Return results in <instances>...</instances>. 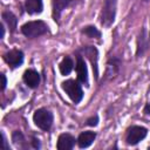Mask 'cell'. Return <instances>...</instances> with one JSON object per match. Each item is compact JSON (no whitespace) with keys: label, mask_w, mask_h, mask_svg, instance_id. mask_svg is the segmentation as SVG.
<instances>
[{"label":"cell","mask_w":150,"mask_h":150,"mask_svg":"<svg viewBox=\"0 0 150 150\" xmlns=\"http://www.w3.org/2000/svg\"><path fill=\"white\" fill-rule=\"evenodd\" d=\"M71 0H53V16L54 20H59L61 13L70 4Z\"/></svg>","instance_id":"11"},{"label":"cell","mask_w":150,"mask_h":150,"mask_svg":"<svg viewBox=\"0 0 150 150\" xmlns=\"http://www.w3.org/2000/svg\"><path fill=\"white\" fill-rule=\"evenodd\" d=\"M73 66H74L73 60L69 56H66L62 60V62L60 63V71H61V74L62 75H68L73 70Z\"/></svg>","instance_id":"13"},{"label":"cell","mask_w":150,"mask_h":150,"mask_svg":"<svg viewBox=\"0 0 150 150\" xmlns=\"http://www.w3.org/2000/svg\"><path fill=\"white\" fill-rule=\"evenodd\" d=\"M76 73H77V79L82 83L88 82V70L84 60L81 56H77V63H76Z\"/></svg>","instance_id":"9"},{"label":"cell","mask_w":150,"mask_h":150,"mask_svg":"<svg viewBox=\"0 0 150 150\" xmlns=\"http://www.w3.org/2000/svg\"><path fill=\"white\" fill-rule=\"evenodd\" d=\"M48 30V26L41 21V20H38V21H29L27 23H25L22 27H21V32L27 38H36V36H40L42 34H45L46 32Z\"/></svg>","instance_id":"1"},{"label":"cell","mask_w":150,"mask_h":150,"mask_svg":"<svg viewBox=\"0 0 150 150\" xmlns=\"http://www.w3.org/2000/svg\"><path fill=\"white\" fill-rule=\"evenodd\" d=\"M95 138H96V134H95L94 131H84V132H82V134L79 136V138H77L79 146H80L81 149L88 148V146L94 142Z\"/></svg>","instance_id":"10"},{"label":"cell","mask_w":150,"mask_h":150,"mask_svg":"<svg viewBox=\"0 0 150 150\" xmlns=\"http://www.w3.org/2000/svg\"><path fill=\"white\" fill-rule=\"evenodd\" d=\"M1 79H2V84H1V89L4 90V89L6 88V83H7V81H6V76H5L4 74H1Z\"/></svg>","instance_id":"19"},{"label":"cell","mask_w":150,"mask_h":150,"mask_svg":"<svg viewBox=\"0 0 150 150\" xmlns=\"http://www.w3.org/2000/svg\"><path fill=\"white\" fill-rule=\"evenodd\" d=\"M2 19L7 22V25L9 26V28H11L12 30H15L18 20H16V18L14 16L13 13H11V12H4V13H2Z\"/></svg>","instance_id":"14"},{"label":"cell","mask_w":150,"mask_h":150,"mask_svg":"<svg viewBox=\"0 0 150 150\" xmlns=\"http://www.w3.org/2000/svg\"><path fill=\"white\" fill-rule=\"evenodd\" d=\"M97 122H98V117L95 115V116H93L91 118H89V120L87 121V124H88V125H96Z\"/></svg>","instance_id":"18"},{"label":"cell","mask_w":150,"mask_h":150,"mask_svg":"<svg viewBox=\"0 0 150 150\" xmlns=\"http://www.w3.org/2000/svg\"><path fill=\"white\" fill-rule=\"evenodd\" d=\"M23 81L29 88H36L40 83V75L33 69H28L23 74Z\"/></svg>","instance_id":"8"},{"label":"cell","mask_w":150,"mask_h":150,"mask_svg":"<svg viewBox=\"0 0 150 150\" xmlns=\"http://www.w3.org/2000/svg\"><path fill=\"white\" fill-rule=\"evenodd\" d=\"M13 141H14L15 144H19L25 139H23V136H22V134L20 131H14L13 132Z\"/></svg>","instance_id":"17"},{"label":"cell","mask_w":150,"mask_h":150,"mask_svg":"<svg viewBox=\"0 0 150 150\" xmlns=\"http://www.w3.org/2000/svg\"><path fill=\"white\" fill-rule=\"evenodd\" d=\"M25 6L29 14H38L42 12V0H26Z\"/></svg>","instance_id":"12"},{"label":"cell","mask_w":150,"mask_h":150,"mask_svg":"<svg viewBox=\"0 0 150 150\" xmlns=\"http://www.w3.org/2000/svg\"><path fill=\"white\" fill-rule=\"evenodd\" d=\"M74 144H75V138L69 134H62L57 139L59 150H70L74 148Z\"/></svg>","instance_id":"7"},{"label":"cell","mask_w":150,"mask_h":150,"mask_svg":"<svg viewBox=\"0 0 150 150\" xmlns=\"http://www.w3.org/2000/svg\"><path fill=\"white\" fill-rule=\"evenodd\" d=\"M0 28H1V38H4V35H5V28H4V26H2V25H1V27H0Z\"/></svg>","instance_id":"21"},{"label":"cell","mask_w":150,"mask_h":150,"mask_svg":"<svg viewBox=\"0 0 150 150\" xmlns=\"http://www.w3.org/2000/svg\"><path fill=\"white\" fill-rule=\"evenodd\" d=\"M5 61L12 68H16V67L22 64V62H23V54H22L21 50H18V49L9 50L8 53L5 54Z\"/></svg>","instance_id":"6"},{"label":"cell","mask_w":150,"mask_h":150,"mask_svg":"<svg viewBox=\"0 0 150 150\" xmlns=\"http://www.w3.org/2000/svg\"><path fill=\"white\" fill-rule=\"evenodd\" d=\"M83 33L87 35V36H89V38H100V35H101V33L97 30V28L96 27H94V26H88V27H86L84 29H83Z\"/></svg>","instance_id":"16"},{"label":"cell","mask_w":150,"mask_h":150,"mask_svg":"<svg viewBox=\"0 0 150 150\" xmlns=\"http://www.w3.org/2000/svg\"><path fill=\"white\" fill-rule=\"evenodd\" d=\"M149 104H150V102H149Z\"/></svg>","instance_id":"22"},{"label":"cell","mask_w":150,"mask_h":150,"mask_svg":"<svg viewBox=\"0 0 150 150\" xmlns=\"http://www.w3.org/2000/svg\"><path fill=\"white\" fill-rule=\"evenodd\" d=\"M146 132L148 131L145 128L139 127V125H134L128 130L127 136H125V141L129 145H135V144L139 143L146 136Z\"/></svg>","instance_id":"5"},{"label":"cell","mask_w":150,"mask_h":150,"mask_svg":"<svg viewBox=\"0 0 150 150\" xmlns=\"http://www.w3.org/2000/svg\"><path fill=\"white\" fill-rule=\"evenodd\" d=\"M144 33H145V30L143 29L142 30V35H139L138 41H137V46H138L137 47V55H142L144 53V50L146 49V43H144V40H145Z\"/></svg>","instance_id":"15"},{"label":"cell","mask_w":150,"mask_h":150,"mask_svg":"<svg viewBox=\"0 0 150 150\" xmlns=\"http://www.w3.org/2000/svg\"><path fill=\"white\" fill-rule=\"evenodd\" d=\"M2 141H4V148L7 150V149H9L8 148V145H7V141H6V137H5V134L2 132Z\"/></svg>","instance_id":"20"},{"label":"cell","mask_w":150,"mask_h":150,"mask_svg":"<svg viewBox=\"0 0 150 150\" xmlns=\"http://www.w3.org/2000/svg\"><path fill=\"white\" fill-rule=\"evenodd\" d=\"M62 88L74 103H79L82 100L83 91H82V88L79 84V82H76L74 80H68L62 83Z\"/></svg>","instance_id":"3"},{"label":"cell","mask_w":150,"mask_h":150,"mask_svg":"<svg viewBox=\"0 0 150 150\" xmlns=\"http://www.w3.org/2000/svg\"><path fill=\"white\" fill-rule=\"evenodd\" d=\"M33 121L40 129L49 130L53 123V114L45 108L38 109L33 115Z\"/></svg>","instance_id":"2"},{"label":"cell","mask_w":150,"mask_h":150,"mask_svg":"<svg viewBox=\"0 0 150 150\" xmlns=\"http://www.w3.org/2000/svg\"><path fill=\"white\" fill-rule=\"evenodd\" d=\"M115 12H116V0H104L102 15H101V22L103 26L109 27L114 22Z\"/></svg>","instance_id":"4"}]
</instances>
